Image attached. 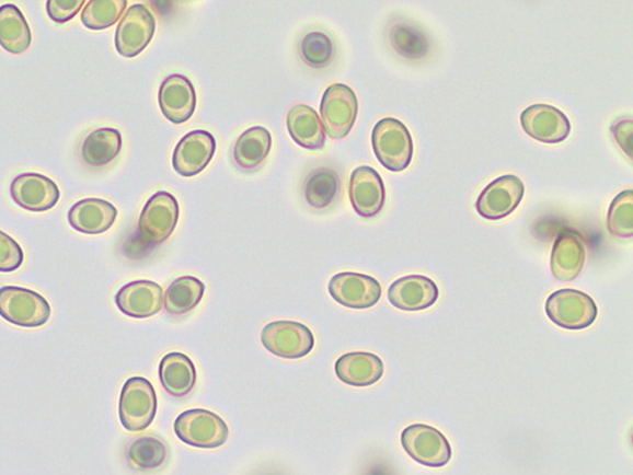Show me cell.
Here are the masks:
<instances>
[{"instance_id": "obj_37", "label": "cell", "mask_w": 633, "mask_h": 475, "mask_svg": "<svg viewBox=\"0 0 633 475\" xmlns=\"http://www.w3.org/2000/svg\"><path fill=\"white\" fill-rule=\"evenodd\" d=\"M632 119L617 120L611 127L612 135L617 144L622 149L624 154L632 159Z\"/></svg>"}, {"instance_id": "obj_29", "label": "cell", "mask_w": 633, "mask_h": 475, "mask_svg": "<svg viewBox=\"0 0 633 475\" xmlns=\"http://www.w3.org/2000/svg\"><path fill=\"white\" fill-rule=\"evenodd\" d=\"M206 286L191 276L177 278L164 294V309L170 315L183 316L197 308L205 297Z\"/></svg>"}, {"instance_id": "obj_5", "label": "cell", "mask_w": 633, "mask_h": 475, "mask_svg": "<svg viewBox=\"0 0 633 475\" xmlns=\"http://www.w3.org/2000/svg\"><path fill=\"white\" fill-rule=\"evenodd\" d=\"M546 315L555 325L565 329H586L598 317V305L594 298L576 289H560L548 298Z\"/></svg>"}, {"instance_id": "obj_35", "label": "cell", "mask_w": 633, "mask_h": 475, "mask_svg": "<svg viewBox=\"0 0 633 475\" xmlns=\"http://www.w3.org/2000/svg\"><path fill=\"white\" fill-rule=\"evenodd\" d=\"M24 254L18 241L0 231V273H12L21 268Z\"/></svg>"}, {"instance_id": "obj_2", "label": "cell", "mask_w": 633, "mask_h": 475, "mask_svg": "<svg viewBox=\"0 0 633 475\" xmlns=\"http://www.w3.org/2000/svg\"><path fill=\"white\" fill-rule=\"evenodd\" d=\"M179 440L199 449H216L229 440V426L212 410L194 408L179 415L174 422Z\"/></svg>"}, {"instance_id": "obj_20", "label": "cell", "mask_w": 633, "mask_h": 475, "mask_svg": "<svg viewBox=\"0 0 633 475\" xmlns=\"http://www.w3.org/2000/svg\"><path fill=\"white\" fill-rule=\"evenodd\" d=\"M162 115L175 125L185 124L196 112L197 94L191 80L181 74L170 76L159 91Z\"/></svg>"}, {"instance_id": "obj_33", "label": "cell", "mask_w": 633, "mask_h": 475, "mask_svg": "<svg viewBox=\"0 0 633 475\" xmlns=\"http://www.w3.org/2000/svg\"><path fill=\"white\" fill-rule=\"evenodd\" d=\"M300 58L312 69L327 68L335 56V46L331 38L315 31L306 35L299 44Z\"/></svg>"}, {"instance_id": "obj_9", "label": "cell", "mask_w": 633, "mask_h": 475, "mask_svg": "<svg viewBox=\"0 0 633 475\" xmlns=\"http://www.w3.org/2000/svg\"><path fill=\"white\" fill-rule=\"evenodd\" d=\"M179 220V204L170 193H156L145 205L140 220L139 233L145 243L160 245L173 235Z\"/></svg>"}, {"instance_id": "obj_14", "label": "cell", "mask_w": 633, "mask_h": 475, "mask_svg": "<svg viewBox=\"0 0 633 475\" xmlns=\"http://www.w3.org/2000/svg\"><path fill=\"white\" fill-rule=\"evenodd\" d=\"M13 202L31 212L50 211L60 200V189L47 176L38 173H24L11 184Z\"/></svg>"}, {"instance_id": "obj_30", "label": "cell", "mask_w": 633, "mask_h": 475, "mask_svg": "<svg viewBox=\"0 0 633 475\" xmlns=\"http://www.w3.org/2000/svg\"><path fill=\"white\" fill-rule=\"evenodd\" d=\"M339 175L330 167H320L308 174L303 183L307 204L315 209L330 207L339 196Z\"/></svg>"}, {"instance_id": "obj_10", "label": "cell", "mask_w": 633, "mask_h": 475, "mask_svg": "<svg viewBox=\"0 0 633 475\" xmlns=\"http://www.w3.org/2000/svg\"><path fill=\"white\" fill-rule=\"evenodd\" d=\"M525 196V184L517 175H503L491 182L479 196L476 212L485 220L499 221L513 215Z\"/></svg>"}, {"instance_id": "obj_18", "label": "cell", "mask_w": 633, "mask_h": 475, "mask_svg": "<svg viewBox=\"0 0 633 475\" xmlns=\"http://www.w3.org/2000/svg\"><path fill=\"white\" fill-rule=\"evenodd\" d=\"M118 310L131 318H150L164 308V292L151 280H136L119 289L115 298Z\"/></svg>"}, {"instance_id": "obj_16", "label": "cell", "mask_w": 633, "mask_h": 475, "mask_svg": "<svg viewBox=\"0 0 633 475\" xmlns=\"http://www.w3.org/2000/svg\"><path fill=\"white\" fill-rule=\"evenodd\" d=\"M355 212L364 219H371L383 211L387 192L380 174L371 166L356 167L348 187Z\"/></svg>"}, {"instance_id": "obj_21", "label": "cell", "mask_w": 633, "mask_h": 475, "mask_svg": "<svg viewBox=\"0 0 633 475\" xmlns=\"http://www.w3.org/2000/svg\"><path fill=\"white\" fill-rule=\"evenodd\" d=\"M117 208L107 200L88 198L79 200L70 208V227L85 235H101L107 232L117 219Z\"/></svg>"}, {"instance_id": "obj_32", "label": "cell", "mask_w": 633, "mask_h": 475, "mask_svg": "<svg viewBox=\"0 0 633 475\" xmlns=\"http://www.w3.org/2000/svg\"><path fill=\"white\" fill-rule=\"evenodd\" d=\"M607 229L621 239L633 236V192L623 190L614 197L607 215Z\"/></svg>"}, {"instance_id": "obj_3", "label": "cell", "mask_w": 633, "mask_h": 475, "mask_svg": "<svg viewBox=\"0 0 633 475\" xmlns=\"http://www.w3.org/2000/svg\"><path fill=\"white\" fill-rule=\"evenodd\" d=\"M158 397L156 389L142 376L125 383L119 398V420L127 431L140 432L156 420Z\"/></svg>"}, {"instance_id": "obj_19", "label": "cell", "mask_w": 633, "mask_h": 475, "mask_svg": "<svg viewBox=\"0 0 633 475\" xmlns=\"http://www.w3.org/2000/svg\"><path fill=\"white\" fill-rule=\"evenodd\" d=\"M586 241L579 232L563 230L555 240L550 257V268L560 281H573L580 276L586 265Z\"/></svg>"}, {"instance_id": "obj_15", "label": "cell", "mask_w": 633, "mask_h": 475, "mask_svg": "<svg viewBox=\"0 0 633 475\" xmlns=\"http://www.w3.org/2000/svg\"><path fill=\"white\" fill-rule=\"evenodd\" d=\"M215 136L205 130L185 135L176 144L173 154L174 171L185 178L200 174L216 154Z\"/></svg>"}, {"instance_id": "obj_1", "label": "cell", "mask_w": 633, "mask_h": 475, "mask_svg": "<svg viewBox=\"0 0 633 475\" xmlns=\"http://www.w3.org/2000/svg\"><path fill=\"white\" fill-rule=\"evenodd\" d=\"M372 150L389 172L401 173L412 163L415 144L408 127L395 118L380 119L371 135Z\"/></svg>"}, {"instance_id": "obj_13", "label": "cell", "mask_w": 633, "mask_h": 475, "mask_svg": "<svg viewBox=\"0 0 633 475\" xmlns=\"http://www.w3.org/2000/svg\"><path fill=\"white\" fill-rule=\"evenodd\" d=\"M523 131L542 143H560L572 132L569 118L556 107L549 104H533L521 115Z\"/></svg>"}, {"instance_id": "obj_17", "label": "cell", "mask_w": 633, "mask_h": 475, "mask_svg": "<svg viewBox=\"0 0 633 475\" xmlns=\"http://www.w3.org/2000/svg\"><path fill=\"white\" fill-rule=\"evenodd\" d=\"M440 291L433 279L418 274L396 279L388 289V300L395 309L417 312L431 309Z\"/></svg>"}, {"instance_id": "obj_24", "label": "cell", "mask_w": 633, "mask_h": 475, "mask_svg": "<svg viewBox=\"0 0 633 475\" xmlns=\"http://www.w3.org/2000/svg\"><path fill=\"white\" fill-rule=\"evenodd\" d=\"M273 147L267 128L255 126L243 132L233 148V161L243 172H256L262 167Z\"/></svg>"}, {"instance_id": "obj_12", "label": "cell", "mask_w": 633, "mask_h": 475, "mask_svg": "<svg viewBox=\"0 0 633 475\" xmlns=\"http://www.w3.org/2000/svg\"><path fill=\"white\" fill-rule=\"evenodd\" d=\"M334 300L347 309L369 310L380 301L381 286L376 278L360 273H338L329 283Z\"/></svg>"}, {"instance_id": "obj_31", "label": "cell", "mask_w": 633, "mask_h": 475, "mask_svg": "<svg viewBox=\"0 0 633 475\" xmlns=\"http://www.w3.org/2000/svg\"><path fill=\"white\" fill-rule=\"evenodd\" d=\"M127 4V0H89L81 12V22L89 30H107L120 20Z\"/></svg>"}, {"instance_id": "obj_34", "label": "cell", "mask_w": 633, "mask_h": 475, "mask_svg": "<svg viewBox=\"0 0 633 475\" xmlns=\"http://www.w3.org/2000/svg\"><path fill=\"white\" fill-rule=\"evenodd\" d=\"M391 43L398 54L408 59H418L428 51V43L424 35L407 24H396L391 30Z\"/></svg>"}, {"instance_id": "obj_22", "label": "cell", "mask_w": 633, "mask_h": 475, "mask_svg": "<svg viewBox=\"0 0 633 475\" xmlns=\"http://www.w3.org/2000/svg\"><path fill=\"white\" fill-rule=\"evenodd\" d=\"M335 372L341 382L353 386H370L383 378L385 367L376 354L350 352L339 357Z\"/></svg>"}, {"instance_id": "obj_7", "label": "cell", "mask_w": 633, "mask_h": 475, "mask_svg": "<svg viewBox=\"0 0 633 475\" xmlns=\"http://www.w3.org/2000/svg\"><path fill=\"white\" fill-rule=\"evenodd\" d=\"M359 114V101L350 86L334 84L327 88L321 102L324 132L332 140L345 139L352 132Z\"/></svg>"}, {"instance_id": "obj_27", "label": "cell", "mask_w": 633, "mask_h": 475, "mask_svg": "<svg viewBox=\"0 0 633 475\" xmlns=\"http://www.w3.org/2000/svg\"><path fill=\"white\" fill-rule=\"evenodd\" d=\"M122 135L116 128H99L81 144V158L87 165L102 167L112 163L122 150Z\"/></svg>"}, {"instance_id": "obj_26", "label": "cell", "mask_w": 633, "mask_h": 475, "mask_svg": "<svg viewBox=\"0 0 633 475\" xmlns=\"http://www.w3.org/2000/svg\"><path fill=\"white\" fill-rule=\"evenodd\" d=\"M32 44L30 24L20 8L13 4L0 7V46L7 53L21 55Z\"/></svg>"}, {"instance_id": "obj_11", "label": "cell", "mask_w": 633, "mask_h": 475, "mask_svg": "<svg viewBox=\"0 0 633 475\" xmlns=\"http://www.w3.org/2000/svg\"><path fill=\"white\" fill-rule=\"evenodd\" d=\"M156 30L157 20L149 8L143 4L128 8L116 30L117 53L124 58H136L149 46L153 35H156Z\"/></svg>"}, {"instance_id": "obj_28", "label": "cell", "mask_w": 633, "mask_h": 475, "mask_svg": "<svg viewBox=\"0 0 633 475\" xmlns=\"http://www.w3.org/2000/svg\"><path fill=\"white\" fill-rule=\"evenodd\" d=\"M168 456L165 442L151 435L136 438L126 448V461L137 472L157 471L166 463Z\"/></svg>"}, {"instance_id": "obj_36", "label": "cell", "mask_w": 633, "mask_h": 475, "mask_svg": "<svg viewBox=\"0 0 633 475\" xmlns=\"http://www.w3.org/2000/svg\"><path fill=\"white\" fill-rule=\"evenodd\" d=\"M85 3L84 0H48L46 10L48 18L62 24L74 19Z\"/></svg>"}, {"instance_id": "obj_6", "label": "cell", "mask_w": 633, "mask_h": 475, "mask_svg": "<svg viewBox=\"0 0 633 475\" xmlns=\"http://www.w3.org/2000/svg\"><path fill=\"white\" fill-rule=\"evenodd\" d=\"M402 447L413 461L428 466L442 468L450 463L452 449L448 438L434 426L416 424L405 428L401 437Z\"/></svg>"}, {"instance_id": "obj_4", "label": "cell", "mask_w": 633, "mask_h": 475, "mask_svg": "<svg viewBox=\"0 0 633 475\" xmlns=\"http://www.w3.org/2000/svg\"><path fill=\"white\" fill-rule=\"evenodd\" d=\"M0 316L15 326L36 328L51 317V305L31 289L8 286L0 288Z\"/></svg>"}, {"instance_id": "obj_25", "label": "cell", "mask_w": 633, "mask_h": 475, "mask_svg": "<svg viewBox=\"0 0 633 475\" xmlns=\"http://www.w3.org/2000/svg\"><path fill=\"white\" fill-rule=\"evenodd\" d=\"M287 127L291 139L300 148L321 150L326 143V132L319 114L306 104H298L288 112Z\"/></svg>"}, {"instance_id": "obj_8", "label": "cell", "mask_w": 633, "mask_h": 475, "mask_svg": "<svg viewBox=\"0 0 633 475\" xmlns=\"http://www.w3.org/2000/svg\"><path fill=\"white\" fill-rule=\"evenodd\" d=\"M262 343L267 351L283 359H302L314 348L311 329L295 321H274L262 333Z\"/></svg>"}, {"instance_id": "obj_23", "label": "cell", "mask_w": 633, "mask_h": 475, "mask_svg": "<svg viewBox=\"0 0 633 475\" xmlns=\"http://www.w3.org/2000/svg\"><path fill=\"white\" fill-rule=\"evenodd\" d=\"M159 376L164 390L173 397H185L197 383L196 366L183 352H170L162 358Z\"/></svg>"}]
</instances>
